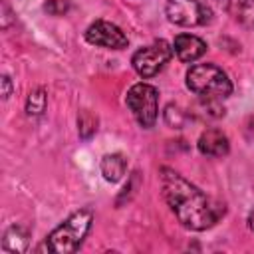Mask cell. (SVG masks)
<instances>
[{"label": "cell", "instance_id": "obj_18", "mask_svg": "<svg viewBox=\"0 0 254 254\" xmlns=\"http://www.w3.org/2000/svg\"><path fill=\"white\" fill-rule=\"evenodd\" d=\"M248 222H250V228L254 230V210L250 212V218H248Z\"/></svg>", "mask_w": 254, "mask_h": 254}, {"label": "cell", "instance_id": "obj_16", "mask_svg": "<svg viewBox=\"0 0 254 254\" xmlns=\"http://www.w3.org/2000/svg\"><path fill=\"white\" fill-rule=\"evenodd\" d=\"M46 10L50 14H54V16H60V14H64L67 10V2L65 0H52V2L46 4Z\"/></svg>", "mask_w": 254, "mask_h": 254}, {"label": "cell", "instance_id": "obj_3", "mask_svg": "<svg viewBox=\"0 0 254 254\" xmlns=\"http://www.w3.org/2000/svg\"><path fill=\"white\" fill-rule=\"evenodd\" d=\"M91 212L89 210H77L71 216H67L46 240V248L56 254H67L75 252L79 244L83 242L85 234L89 232L91 226Z\"/></svg>", "mask_w": 254, "mask_h": 254}, {"label": "cell", "instance_id": "obj_1", "mask_svg": "<svg viewBox=\"0 0 254 254\" xmlns=\"http://www.w3.org/2000/svg\"><path fill=\"white\" fill-rule=\"evenodd\" d=\"M161 187L165 200L183 226L190 230H206L220 218V210L216 208V204L177 171L163 167Z\"/></svg>", "mask_w": 254, "mask_h": 254}, {"label": "cell", "instance_id": "obj_10", "mask_svg": "<svg viewBox=\"0 0 254 254\" xmlns=\"http://www.w3.org/2000/svg\"><path fill=\"white\" fill-rule=\"evenodd\" d=\"M125 169H127V161L121 153H113V155H105L103 161H101V173L107 181L115 183L119 181L123 175H125Z\"/></svg>", "mask_w": 254, "mask_h": 254}, {"label": "cell", "instance_id": "obj_12", "mask_svg": "<svg viewBox=\"0 0 254 254\" xmlns=\"http://www.w3.org/2000/svg\"><path fill=\"white\" fill-rule=\"evenodd\" d=\"M234 16L246 28H254V0H236L234 2Z\"/></svg>", "mask_w": 254, "mask_h": 254}, {"label": "cell", "instance_id": "obj_15", "mask_svg": "<svg viewBox=\"0 0 254 254\" xmlns=\"http://www.w3.org/2000/svg\"><path fill=\"white\" fill-rule=\"evenodd\" d=\"M165 119H167V123H169L171 127H181V125H183V115H181L179 107H175V105H169V107H167Z\"/></svg>", "mask_w": 254, "mask_h": 254}, {"label": "cell", "instance_id": "obj_2", "mask_svg": "<svg viewBox=\"0 0 254 254\" xmlns=\"http://www.w3.org/2000/svg\"><path fill=\"white\" fill-rule=\"evenodd\" d=\"M187 85L192 93L206 97L208 101L228 97L232 93V83L228 75L214 64H196L187 73Z\"/></svg>", "mask_w": 254, "mask_h": 254}, {"label": "cell", "instance_id": "obj_5", "mask_svg": "<svg viewBox=\"0 0 254 254\" xmlns=\"http://www.w3.org/2000/svg\"><path fill=\"white\" fill-rule=\"evenodd\" d=\"M171 56H173V48L165 40H159V42L135 52L133 67L141 77H151L165 67V64L171 60Z\"/></svg>", "mask_w": 254, "mask_h": 254}, {"label": "cell", "instance_id": "obj_7", "mask_svg": "<svg viewBox=\"0 0 254 254\" xmlns=\"http://www.w3.org/2000/svg\"><path fill=\"white\" fill-rule=\"evenodd\" d=\"M85 40L93 46L107 48V50H121V48H127V44H129L127 36L115 24L105 22V20L93 22L85 30Z\"/></svg>", "mask_w": 254, "mask_h": 254}, {"label": "cell", "instance_id": "obj_13", "mask_svg": "<svg viewBox=\"0 0 254 254\" xmlns=\"http://www.w3.org/2000/svg\"><path fill=\"white\" fill-rule=\"evenodd\" d=\"M44 109H46V93H44V89H34V91L28 95L26 111H28L30 115H40Z\"/></svg>", "mask_w": 254, "mask_h": 254}, {"label": "cell", "instance_id": "obj_6", "mask_svg": "<svg viewBox=\"0 0 254 254\" xmlns=\"http://www.w3.org/2000/svg\"><path fill=\"white\" fill-rule=\"evenodd\" d=\"M167 16L179 26H202L210 20V10L200 0H169Z\"/></svg>", "mask_w": 254, "mask_h": 254}, {"label": "cell", "instance_id": "obj_17", "mask_svg": "<svg viewBox=\"0 0 254 254\" xmlns=\"http://www.w3.org/2000/svg\"><path fill=\"white\" fill-rule=\"evenodd\" d=\"M2 83H4V97H8V95H10V79L4 75V77H2Z\"/></svg>", "mask_w": 254, "mask_h": 254}, {"label": "cell", "instance_id": "obj_4", "mask_svg": "<svg viewBox=\"0 0 254 254\" xmlns=\"http://www.w3.org/2000/svg\"><path fill=\"white\" fill-rule=\"evenodd\" d=\"M127 105L137 119V123L145 129L153 127L159 113V93L149 83H135L127 91Z\"/></svg>", "mask_w": 254, "mask_h": 254}, {"label": "cell", "instance_id": "obj_9", "mask_svg": "<svg viewBox=\"0 0 254 254\" xmlns=\"http://www.w3.org/2000/svg\"><path fill=\"white\" fill-rule=\"evenodd\" d=\"M230 149L228 137L220 129H206L198 139V151L206 157H222Z\"/></svg>", "mask_w": 254, "mask_h": 254}, {"label": "cell", "instance_id": "obj_8", "mask_svg": "<svg viewBox=\"0 0 254 254\" xmlns=\"http://www.w3.org/2000/svg\"><path fill=\"white\" fill-rule=\"evenodd\" d=\"M173 48L181 62H194L206 52V44L200 38L190 36V34H179L175 38Z\"/></svg>", "mask_w": 254, "mask_h": 254}, {"label": "cell", "instance_id": "obj_14", "mask_svg": "<svg viewBox=\"0 0 254 254\" xmlns=\"http://www.w3.org/2000/svg\"><path fill=\"white\" fill-rule=\"evenodd\" d=\"M95 125H97V119L89 113V111H83L79 115V133L83 137H89L93 131H95Z\"/></svg>", "mask_w": 254, "mask_h": 254}, {"label": "cell", "instance_id": "obj_11", "mask_svg": "<svg viewBox=\"0 0 254 254\" xmlns=\"http://www.w3.org/2000/svg\"><path fill=\"white\" fill-rule=\"evenodd\" d=\"M2 248L6 252H24L28 248V234L20 226H10L4 234Z\"/></svg>", "mask_w": 254, "mask_h": 254}]
</instances>
